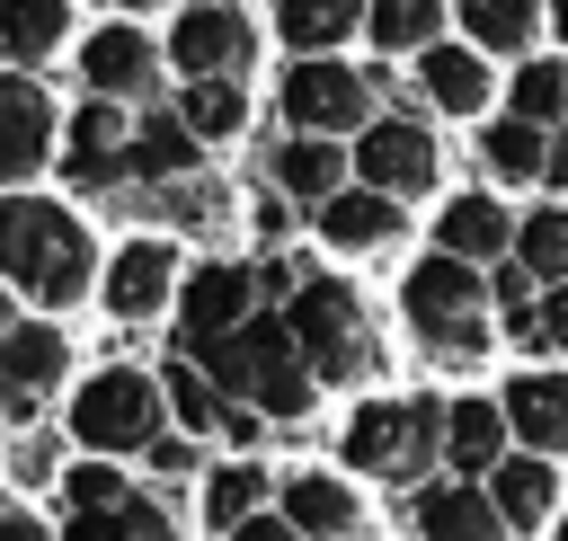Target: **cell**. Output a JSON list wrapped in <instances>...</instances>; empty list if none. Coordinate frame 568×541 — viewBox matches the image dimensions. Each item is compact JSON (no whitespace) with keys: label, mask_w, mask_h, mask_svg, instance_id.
Returning a JSON list of instances; mask_svg holds the SVG:
<instances>
[{"label":"cell","mask_w":568,"mask_h":541,"mask_svg":"<svg viewBox=\"0 0 568 541\" xmlns=\"http://www.w3.org/2000/svg\"><path fill=\"white\" fill-rule=\"evenodd\" d=\"M186 364H204L213 390H240V399H257V408L284 417V426L311 408V364H302L293 319H248V328H231V337H213V346H186Z\"/></svg>","instance_id":"6da1fadb"},{"label":"cell","mask_w":568,"mask_h":541,"mask_svg":"<svg viewBox=\"0 0 568 541\" xmlns=\"http://www.w3.org/2000/svg\"><path fill=\"white\" fill-rule=\"evenodd\" d=\"M9 284L27 302H71L89 284V231L44 195H9Z\"/></svg>","instance_id":"7a4b0ae2"},{"label":"cell","mask_w":568,"mask_h":541,"mask_svg":"<svg viewBox=\"0 0 568 541\" xmlns=\"http://www.w3.org/2000/svg\"><path fill=\"white\" fill-rule=\"evenodd\" d=\"M399 310H408V328H417L435 355H453V364L488 355V284H479L462 257H426V266H408Z\"/></svg>","instance_id":"3957f363"},{"label":"cell","mask_w":568,"mask_h":541,"mask_svg":"<svg viewBox=\"0 0 568 541\" xmlns=\"http://www.w3.org/2000/svg\"><path fill=\"white\" fill-rule=\"evenodd\" d=\"M160 399H169V390H160L151 372H124V364H115V372H98V381L71 399V435L98 443V452H151V443H160Z\"/></svg>","instance_id":"277c9868"},{"label":"cell","mask_w":568,"mask_h":541,"mask_svg":"<svg viewBox=\"0 0 568 541\" xmlns=\"http://www.w3.org/2000/svg\"><path fill=\"white\" fill-rule=\"evenodd\" d=\"M426 452H444L435 399H382V408H355V426H346V461L373 479H408V470H426Z\"/></svg>","instance_id":"5b68a950"},{"label":"cell","mask_w":568,"mask_h":541,"mask_svg":"<svg viewBox=\"0 0 568 541\" xmlns=\"http://www.w3.org/2000/svg\"><path fill=\"white\" fill-rule=\"evenodd\" d=\"M293 337H302V364L311 381H355L373 364V337H364V302L346 284H302L293 302Z\"/></svg>","instance_id":"8992f818"},{"label":"cell","mask_w":568,"mask_h":541,"mask_svg":"<svg viewBox=\"0 0 568 541\" xmlns=\"http://www.w3.org/2000/svg\"><path fill=\"white\" fill-rule=\"evenodd\" d=\"M248 302H257V275L248 266H195L186 293H178V346H213V337L248 328L257 319Z\"/></svg>","instance_id":"52a82bcc"},{"label":"cell","mask_w":568,"mask_h":541,"mask_svg":"<svg viewBox=\"0 0 568 541\" xmlns=\"http://www.w3.org/2000/svg\"><path fill=\"white\" fill-rule=\"evenodd\" d=\"M169 53H178L195 80H240V62H248V18H240L231 0H204V9L178 18Z\"/></svg>","instance_id":"ba28073f"},{"label":"cell","mask_w":568,"mask_h":541,"mask_svg":"<svg viewBox=\"0 0 568 541\" xmlns=\"http://www.w3.org/2000/svg\"><path fill=\"white\" fill-rule=\"evenodd\" d=\"M364 106H373V89H364L355 71H337V62H302V71H284V115L311 124V142L337 133V124H364Z\"/></svg>","instance_id":"9c48e42d"},{"label":"cell","mask_w":568,"mask_h":541,"mask_svg":"<svg viewBox=\"0 0 568 541\" xmlns=\"http://www.w3.org/2000/svg\"><path fill=\"white\" fill-rule=\"evenodd\" d=\"M355 169H364L373 195H426L435 186V142H426V124H373L355 142Z\"/></svg>","instance_id":"30bf717a"},{"label":"cell","mask_w":568,"mask_h":541,"mask_svg":"<svg viewBox=\"0 0 568 541\" xmlns=\"http://www.w3.org/2000/svg\"><path fill=\"white\" fill-rule=\"evenodd\" d=\"M133 133H142V124H124L115 98H89V106L71 115V177H80V186H124Z\"/></svg>","instance_id":"8fae6325"},{"label":"cell","mask_w":568,"mask_h":541,"mask_svg":"<svg viewBox=\"0 0 568 541\" xmlns=\"http://www.w3.org/2000/svg\"><path fill=\"white\" fill-rule=\"evenodd\" d=\"M408 523H417V541H497V497H479L470 479H444V488H426V497H408Z\"/></svg>","instance_id":"7c38bea8"},{"label":"cell","mask_w":568,"mask_h":541,"mask_svg":"<svg viewBox=\"0 0 568 541\" xmlns=\"http://www.w3.org/2000/svg\"><path fill=\"white\" fill-rule=\"evenodd\" d=\"M44 133H53L44 89H36V80H9V89H0V169H9V186H27V177H36Z\"/></svg>","instance_id":"4fadbf2b"},{"label":"cell","mask_w":568,"mask_h":541,"mask_svg":"<svg viewBox=\"0 0 568 541\" xmlns=\"http://www.w3.org/2000/svg\"><path fill=\"white\" fill-rule=\"evenodd\" d=\"M80 71H89V89H98V98H151V71H160V53H151L133 27H106V35H89Z\"/></svg>","instance_id":"5bb4252c"},{"label":"cell","mask_w":568,"mask_h":541,"mask_svg":"<svg viewBox=\"0 0 568 541\" xmlns=\"http://www.w3.org/2000/svg\"><path fill=\"white\" fill-rule=\"evenodd\" d=\"M169 266H178L169 239H133V248L106 266V310H115V319H151V310L169 302Z\"/></svg>","instance_id":"9a60e30c"},{"label":"cell","mask_w":568,"mask_h":541,"mask_svg":"<svg viewBox=\"0 0 568 541\" xmlns=\"http://www.w3.org/2000/svg\"><path fill=\"white\" fill-rule=\"evenodd\" d=\"M506 426H515L532 452H559V443H568V372H524V381H506Z\"/></svg>","instance_id":"2e32d148"},{"label":"cell","mask_w":568,"mask_h":541,"mask_svg":"<svg viewBox=\"0 0 568 541\" xmlns=\"http://www.w3.org/2000/svg\"><path fill=\"white\" fill-rule=\"evenodd\" d=\"M284 523L293 532H320V541H355V497L346 479H284Z\"/></svg>","instance_id":"e0dca14e"},{"label":"cell","mask_w":568,"mask_h":541,"mask_svg":"<svg viewBox=\"0 0 568 541\" xmlns=\"http://www.w3.org/2000/svg\"><path fill=\"white\" fill-rule=\"evenodd\" d=\"M53 372H62V337L53 328H9V417H36Z\"/></svg>","instance_id":"ac0fdd59"},{"label":"cell","mask_w":568,"mask_h":541,"mask_svg":"<svg viewBox=\"0 0 568 541\" xmlns=\"http://www.w3.org/2000/svg\"><path fill=\"white\" fill-rule=\"evenodd\" d=\"M320 231H328V248H382V239H399V204L390 195H337V204H320Z\"/></svg>","instance_id":"d6986e66"},{"label":"cell","mask_w":568,"mask_h":541,"mask_svg":"<svg viewBox=\"0 0 568 541\" xmlns=\"http://www.w3.org/2000/svg\"><path fill=\"white\" fill-rule=\"evenodd\" d=\"M186 160H195L186 115H142V133H133V169H124V177H160V186H178Z\"/></svg>","instance_id":"ffe728a7"},{"label":"cell","mask_w":568,"mask_h":541,"mask_svg":"<svg viewBox=\"0 0 568 541\" xmlns=\"http://www.w3.org/2000/svg\"><path fill=\"white\" fill-rule=\"evenodd\" d=\"M417 80H426V98H435V106H453V115H470V106L488 98V71H479V53H453V44L417 53Z\"/></svg>","instance_id":"44dd1931"},{"label":"cell","mask_w":568,"mask_h":541,"mask_svg":"<svg viewBox=\"0 0 568 541\" xmlns=\"http://www.w3.org/2000/svg\"><path fill=\"white\" fill-rule=\"evenodd\" d=\"M497 426H506L497 399H453V417H444V452H453L462 470H497Z\"/></svg>","instance_id":"7402d4cb"},{"label":"cell","mask_w":568,"mask_h":541,"mask_svg":"<svg viewBox=\"0 0 568 541\" xmlns=\"http://www.w3.org/2000/svg\"><path fill=\"white\" fill-rule=\"evenodd\" d=\"M488 479H497V488H488V497H497V514H506V523H515V532H524V523H541V514H550V461H541V452H524V461H497V470H488Z\"/></svg>","instance_id":"603a6c76"},{"label":"cell","mask_w":568,"mask_h":541,"mask_svg":"<svg viewBox=\"0 0 568 541\" xmlns=\"http://www.w3.org/2000/svg\"><path fill=\"white\" fill-rule=\"evenodd\" d=\"M62 541H178V532H169V514H160V506L124 497V506H106V514H71V532H62Z\"/></svg>","instance_id":"cb8c5ba5"},{"label":"cell","mask_w":568,"mask_h":541,"mask_svg":"<svg viewBox=\"0 0 568 541\" xmlns=\"http://www.w3.org/2000/svg\"><path fill=\"white\" fill-rule=\"evenodd\" d=\"M444 248H453V257H497V248H506V213H497L488 195L444 204Z\"/></svg>","instance_id":"d4e9b609"},{"label":"cell","mask_w":568,"mask_h":541,"mask_svg":"<svg viewBox=\"0 0 568 541\" xmlns=\"http://www.w3.org/2000/svg\"><path fill=\"white\" fill-rule=\"evenodd\" d=\"M257 497H266V470H257V461H231V470H213V479H204V514H213V523H231V532H248V523H257Z\"/></svg>","instance_id":"484cf974"},{"label":"cell","mask_w":568,"mask_h":541,"mask_svg":"<svg viewBox=\"0 0 568 541\" xmlns=\"http://www.w3.org/2000/svg\"><path fill=\"white\" fill-rule=\"evenodd\" d=\"M337 177H346V160L328 142H284L275 151V186H293V195H328L337 204Z\"/></svg>","instance_id":"4316f807"},{"label":"cell","mask_w":568,"mask_h":541,"mask_svg":"<svg viewBox=\"0 0 568 541\" xmlns=\"http://www.w3.org/2000/svg\"><path fill=\"white\" fill-rule=\"evenodd\" d=\"M462 27L488 53H524L532 44V0H462Z\"/></svg>","instance_id":"83f0119b"},{"label":"cell","mask_w":568,"mask_h":541,"mask_svg":"<svg viewBox=\"0 0 568 541\" xmlns=\"http://www.w3.org/2000/svg\"><path fill=\"white\" fill-rule=\"evenodd\" d=\"M346 27H355V0H284V44L302 53H328Z\"/></svg>","instance_id":"f1b7e54d"},{"label":"cell","mask_w":568,"mask_h":541,"mask_svg":"<svg viewBox=\"0 0 568 541\" xmlns=\"http://www.w3.org/2000/svg\"><path fill=\"white\" fill-rule=\"evenodd\" d=\"M178 115H186V133H195V142H222V133H240V80H195Z\"/></svg>","instance_id":"f546056e"},{"label":"cell","mask_w":568,"mask_h":541,"mask_svg":"<svg viewBox=\"0 0 568 541\" xmlns=\"http://www.w3.org/2000/svg\"><path fill=\"white\" fill-rule=\"evenodd\" d=\"M479 160H488L497 177H532V169H550V160H541V133H532L524 115H515V124H488V133H479Z\"/></svg>","instance_id":"4dcf8cb0"},{"label":"cell","mask_w":568,"mask_h":541,"mask_svg":"<svg viewBox=\"0 0 568 541\" xmlns=\"http://www.w3.org/2000/svg\"><path fill=\"white\" fill-rule=\"evenodd\" d=\"M373 35L390 44V53H435V0H373Z\"/></svg>","instance_id":"1f68e13d"},{"label":"cell","mask_w":568,"mask_h":541,"mask_svg":"<svg viewBox=\"0 0 568 541\" xmlns=\"http://www.w3.org/2000/svg\"><path fill=\"white\" fill-rule=\"evenodd\" d=\"M160 390H169V408H178V417H186V426H213V417H231V408H222V390H213V372H204V364H169V372H160Z\"/></svg>","instance_id":"d6a6232c"},{"label":"cell","mask_w":568,"mask_h":541,"mask_svg":"<svg viewBox=\"0 0 568 541\" xmlns=\"http://www.w3.org/2000/svg\"><path fill=\"white\" fill-rule=\"evenodd\" d=\"M62 0H9V53L18 62H36V53H53V35H62Z\"/></svg>","instance_id":"836d02e7"},{"label":"cell","mask_w":568,"mask_h":541,"mask_svg":"<svg viewBox=\"0 0 568 541\" xmlns=\"http://www.w3.org/2000/svg\"><path fill=\"white\" fill-rule=\"evenodd\" d=\"M524 266L550 275V293L568 284V213H532V222H524Z\"/></svg>","instance_id":"e575fe53"},{"label":"cell","mask_w":568,"mask_h":541,"mask_svg":"<svg viewBox=\"0 0 568 541\" xmlns=\"http://www.w3.org/2000/svg\"><path fill=\"white\" fill-rule=\"evenodd\" d=\"M515 115H524V124H541V115H568V71H559V62H532V71L515 80Z\"/></svg>","instance_id":"d590c367"},{"label":"cell","mask_w":568,"mask_h":541,"mask_svg":"<svg viewBox=\"0 0 568 541\" xmlns=\"http://www.w3.org/2000/svg\"><path fill=\"white\" fill-rule=\"evenodd\" d=\"M151 204H160L169 222H213V213H222V186H204V177H178V186H160Z\"/></svg>","instance_id":"8d00e7d4"},{"label":"cell","mask_w":568,"mask_h":541,"mask_svg":"<svg viewBox=\"0 0 568 541\" xmlns=\"http://www.w3.org/2000/svg\"><path fill=\"white\" fill-rule=\"evenodd\" d=\"M62 488H71V506H80V514H106V506H124V479H115L106 461H80Z\"/></svg>","instance_id":"74e56055"},{"label":"cell","mask_w":568,"mask_h":541,"mask_svg":"<svg viewBox=\"0 0 568 541\" xmlns=\"http://www.w3.org/2000/svg\"><path fill=\"white\" fill-rule=\"evenodd\" d=\"M541 346H559V355H568V284L541 302Z\"/></svg>","instance_id":"f35d334b"},{"label":"cell","mask_w":568,"mask_h":541,"mask_svg":"<svg viewBox=\"0 0 568 541\" xmlns=\"http://www.w3.org/2000/svg\"><path fill=\"white\" fill-rule=\"evenodd\" d=\"M151 461H160V470H169V479H186V461H195V452H186V443H169V435H160V443H151Z\"/></svg>","instance_id":"ab89813d"},{"label":"cell","mask_w":568,"mask_h":541,"mask_svg":"<svg viewBox=\"0 0 568 541\" xmlns=\"http://www.w3.org/2000/svg\"><path fill=\"white\" fill-rule=\"evenodd\" d=\"M0 541H44V523H36V514H9V523H0Z\"/></svg>","instance_id":"60d3db41"},{"label":"cell","mask_w":568,"mask_h":541,"mask_svg":"<svg viewBox=\"0 0 568 541\" xmlns=\"http://www.w3.org/2000/svg\"><path fill=\"white\" fill-rule=\"evenodd\" d=\"M231 541H293V523H248V532H231Z\"/></svg>","instance_id":"b9f144b4"},{"label":"cell","mask_w":568,"mask_h":541,"mask_svg":"<svg viewBox=\"0 0 568 541\" xmlns=\"http://www.w3.org/2000/svg\"><path fill=\"white\" fill-rule=\"evenodd\" d=\"M550 186H559V195H568V142H559V151H550Z\"/></svg>","instance_id":"7bdbcfd3"},{"label":"cell","mask_w":568,"mask_h":541,"mask_svg":"<svg viewBox=\"0 0 568 541\" xmlns=\"http://www.w3.org/2000/svg\"><path fill=\"white\" fill-rule=\"evenodd\" d=\"M115 9H160V0H115Z\"/></svg>","instance_id":"ee69618b"},{"label":"cell","mask_w":568,"mask_h":541,"mask_svg":"<svg viewBox=\"0 0 568 541\" xmlns=\"http://www.w3.org/2000/svg\"><path fill=\"white\" fill-rule=\"evenodd\" d=\"M559 35H568V0H559Z\"/></svg>","instance_id":"f6af8a7d"},{"label":"cell","mask_w":568,"mask_h":541,"mask_svg":"<svg viewBox=\"0 0 568 541\" xmlns=\"http://www.w3.org/2000/svg\"><path fill=\"white\" fill-rule=\"evenodd\" d=\"M559 541H568V523H559Z\"/></svg>","instance_id":"bcb514c9"}]
</instances>
